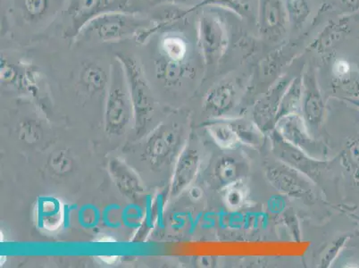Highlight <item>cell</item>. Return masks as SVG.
Segmentation results:
<instances>
[{
  "label": "cell",
  "instance_id": "1",
  "mask_svg": "<svg viewBox=\"0 0 359 268\" xmlns=\"http://www.w3.org/2000/svg\"><path fill=\"white\" fill-rule=\"evenodd\" d=\"M158 29L156 22L142 15L127 11H109L88 22L81 29L77 39L119 42L136 38L137 41L144 42Z\"/></svg>",
  "mask_w": 359,
  "mask_h": 268
},
{
  "label": "cell",
  "instance_id": "2",
  "mask_svg": "<svg viewBox=\"0 0 359 268\" xmlns=\"http://www.w3.org/2000/svg\"><path fill=\"white\" fill-rule=\"evenodd\" d=\"M264 171L270 184L280 194L300 201H314V182L299 170L277 159L267 163Z\"/></svg>",
  "mask_w": 359,
  "mask_h": 268
},
{
  "label": "cell",
  "instance_id": "3",
  "mask_svg": "<svg viewBox=\"0 0 359 268\" xmlns=\"http://www.w3.org/2000/svg\"><path fill=\"white\" fill-rule=\"evenodd\" d=\"M275 130L283 139L306 155L318 160H326L328 149L323 142L314 138L302 114H292L280 117L276 121Z\"/></svg>",
  "mask_w": 359,
  "mask_h": 268
},
{
  "label": "cell",
  "instance_id": "4",
  "mask_svg": "<svg viewBox=\"0 0 359 268\" xmlns=\"http://www.w3.org/2000/svg\"><path fill=\"white\" fill-rule=\"evenodd\" d=\"M112 67V80L107 105V128L114 133L125 129L129 119L130 101L125 71L115 58Z\"/></svg>",
  "mask_w": 359,
  "mask_h": 268
},
{
  "label": "cell",
  "instance_id": "5",
  "mask_svg": "<svg viewBox=\"0 0 359 268\" xmlns=\"http://www.w3.org/2000/svg\"><path fill=\"white\" fill-rule=\"evenodd\" d=\"M130 0H68L65 15L69 21L67 35L76 40L83 26L102 13L125 11Z\"/></svg>",
  "mask_w": 359,
  "mask_h": 268
},
{
  "label": "cell",
  "instance_id": "6",
  "mask_svg": "<svg viewBox=\"0 0 359 268\" xmlns=\"http://www.w3.org/2000/svg\"><path fill=\"white\" fill-rule=\"evenodd\" d=\"M273 154L277 159L299 170L313 182L319 178L324 170L327 168L326 160H318L306 155L304 152L286 142L276 130L269 133Z\"/></svg>",
  "mask_w": 359,
  "mask_h": 268
},
{
  "label": "cell",
  "instance_id": "7",
  "mask_svg": "<svg viewBox=\"0 0 359 268\" xmlns=\"http://www.w3.org/2000/svg\"><path fill=\"white\" fill-rule=\"evenodd\" d=\"M67 0H14L16 18L28 27L41 29L53 22L63 11Z\"/></svg>",
  "mask_w": 359,
  "mask_h": 268
},
{
  "label": "cell",
  "instance_id": "8",
  "mask_svg": "<svg viewBox=\"0 0 359 268\" xmlns=\"http://www.w3.org/2000/svg\"><path fill=\"white\" fill-rule=\"evenodd\" d=\"M198 41L208 63L219 60L228 45L226 32L220 19L210 13L201 15L198 21Z\"/></svg>",
  "mask_w": 359,
  "mask_h": 268
},
{
  "label": "cell",
  "instance_id": "9",
  "mask_svg": "<svg viewBox=\"0 0 359 268\" xmlns=\"http://www.w3.org/2000/svg\"><path fill=\"white\" fill-rule=\"evenodd\" d=\"M116 58L125 71L130 102L133 104L136 114H148L152 107L151 93L138 62L135 58L123 53L116 54Z\"/></svg>",
  "mask_w": 359,
  "mask_h": 268
},
{
  "label": "cell",
  "instance_id": "10",
  "mask_svg": "<svg viewBox=\"0 0 359 268\" xmlns=\"http://www.w3.org/2000/svg\"><path fill=\"white\" fill-rule=\"evenodd\" d=\"M302 116L312 134L318 133L323 126L325 116V102L320 93L313 72H306L302 79Z\"/></svg>",
  "mask_w": 359,
  "mask_h": 268
},
{
  "label": "cell",
  "instance_id": "11",
  "mask_svg": "<svg viewBox=\"0 0 359 268\" xmlns=\"http://www.w3.org/2000/svg\"><path fill=\"white\" fill-rule=\"evenodd\" d=\"M289 84V80L278 81L262 99L255 105L252 112L253 122L264 133H269L275 130L280 100Z\"/></svg>",
  "mask_w": 359,
  "mask_h": 268
},
{
  "label": "cell",
  "instance_id": "12",
  "mask_svg": "<svg viewBox=\"0 0 359 268\" xmlns=\"http://www.w3.org/2000/svg\"><path fill=\"white\" fill-rule=\"evenodd\" d=\"M288 12L283 0H260L259 24L263 36L279 40L286 31Z\"/></svg>",
  "mask_w": 359,
  "mask_h": 268
},
{
  "label": "cell",
  "instance_id": "13",
  "mask_svg": "<svg viewBox=\"0 0 359 268\" xmlns=\"http://www.w3.org/2000/svg\"><path fill=\"white\" fill-rule=\"evenodd\" d=\"M238 90L234 81H225L215 85L208 91L205 107L212 116L219 119L230 113L236 106Z\"/></svg>",
  "mask_w": 359,
  "mask_h": 268
},
{
  "label": "cell",
  "instance_id": "14",
  "mask_svg": "<svg viewBox=\"0 0 359 268\" xmlns=\"http://www.w3.org/2000/svg\"><path fill=\"white\" fill-rule=\"evenodd\" d=\"M246 172L247 166L243 159L236 156L224 155L217 159L213 169V177L217 185L224 189L234 182L241 181Z\"/></svg>",
  "mask_w": 359,
  "mask_h": 268
},
{
  "label": "cell",
  "instance_id": "15",
  "mask_svg": "<svg viewBox=\"0 0 359 268\" xmlns=\"http://www.w3.org/2000/svg\"><path fill=\"white\" fill-rule=\"evenodd\" d=\"M200 166V156L195 150H187L180 159L176 166L174 181H172V194H179L194 181Z\"/></svg>",
  "mask_w": 359,
  "mask_h": 268
},
{
  "label": "cell",
  "instance_id": "16",
  "mask_svg": "<svg viewBox=\"0 0 359 268\" xmlns=\"http://www.w3.org/2000/svg\"><path fill=\"white\" fill-rule=\"evenodd\" d=\"M159 53L169 60L185 62L189 55V43L184 36L176 32H165L159 39Z\"/></svg>",
  "mask_w": 359,
  "mask_h": 268
},
{
  "label": "cell",
  "instance_id": "17",
  "mask_svg": "<svg viewBox=\"0 0 359 268\" xmlns=\"http://www.w3.org/2000/svg\"><path fill=\"white\" fill-rule=\"evenodd\" d=\"M302 79L296 78L290 83L285 93L283 95L276 121L289 114H302Z\"/></svg>",
  "mask_w": 359,
  "mask_h": 268
},
{
  "label": "cell",
  "instance_id": "18",
  "mask_svg": "<svg viewBox=\"0 0 359 268\" xmlns=\"http://www.w3.org/2000/svg\"><path fill=\"white\" fill-rule=\"evenodd\" d=\"M109 81L105 69L100 65L89 62L83 65L80 74L81 84L89 93H97L106 87Z\"/></svg>",
  "mask_w": 359,
  "mask_h": 268
},
{
  "label": "cell",
  "instance_id": "19",
  "mask_svg": "<svg viewBox=\"0 0 359 268\" xmlns=\"http://www.w3.org/2000/svg\"><path fill=\"white\" fill-rule=\"evenodd\" d=\"M212 138L222 149H233L241 145L236 133L227 121H217L207 127Z\"/></svg>",
  "mask_w": 359,
  "mask_h": 268
},
{
  "label": "cell",
  "instance_id": "20",
  "mask_svg": "<svg viewBox=\"0 0 359 268\" xmlns=\"http://www.w3.org/2000/svg\"><path fill=\"white\" fill-rule=\"evenodd\" d=\"M187 71L184 62H177L160 55L156 61V73L158 79L168 84H175Z\"/></svg>",
  "mask_w": 359,
  "mask_h": 268
},
{
  "label": "cell",
  "instance_id": "21",
  "mask_svg": "<svg viewBox=\"0 0 359 268\" xmlns=\"http://www.w3.org/2000/svg\"><path fill=\"white\" fill-rule=\"evenodd\" d=\"M229 123L241 143L253 147H261L263 145L264 133L256 123L244 120L229 121Z\"/></svg>",
  "mask_w": 359,
  "mask_h": 268
},
{
  "label": "cell",
  "instance_id": "22",
  "mask_svg": "<svg viewBox=\"0 0 359 268\" xmlns=\"http://www.w3.org/2000/svg\"><path fill=\"white\" fill-rule=\"evenodd\" d=\"M179 130L170 128L160 134L159 138L153 143L151 152L156 158H165L175 152L179 145Z\"/></svg>",
  "mask_w": 359,
  "mask_h": 268
},
{
  "label": "cell",
  "instance_id": "23",
  "mask_svg": "<svg viewBox=\"0 0 359 268\" xmlns=\"http://www.w3.org/2000/svg\"><path fill=\"white\" fill-rule=\"evenodd\" d=\"M341 159L351 178L359 185V139H352L347 142Z\"/></svg>",
  "mask_w": 359,
  "mask_h": 268
},
{
  "label": "cell",
  "instance_id": "24",
  "mask_svg": "<svg viewBox=\"0 0 359 268\" xmlns=\"http://www.w3.org/2000/svg\"><path fill=\"white\" fill-rule=\"evenodd\" d=\"M224 201L228 207L239 208L245 203L247 199V189L243 184V180L224 188Z\"/></svg>",
  "mask_w": 359,
  "mask_h": 268
},
{
  "label": "cell",
  "instance_id": "25",
  "mask_svg": "<svg viewBox=\"0 0 359 268\" xmlns=\"http://www.w3.org/2000/svg\"><path fill=\"white\" fill-rule=\"evenodd\" d=\"M342 29L344 28H342L341 22H339V25H330L316 41L314 44L316 50L318 51H328L335 43V41L339 40Z\"/></svg>",
  "mask_w": 359,
  "mask_h": 268
},
{
  "label": "cell",
  "instance_id": "26",
  "mask_svg": "<svg viewBox=\"0 0 359 268\" xmlns=\"http://www.w3.org/2000/svg\"><path fill=\"white\" fill-rule=\"evenodd\" d=\"M208 5H218L231 9L240 15L247 16L250 13L249 0H203L195 9Z\"/></svg>",
  "mask_w": 359,
  "mask_h": 268
},
{
  "label": "cell",
  "instance_id": "27",
  "mask_svg": "<svg viewBox=\"0 0 359 268\" xmlns=\"http://www.w3.org/2000/svg\"><path fill=\"white\" fill-rule=\"evenodd\" d=\"M348 238V236L339 237L332 243L331 246L326 250L324 257L322 258L321 264L323 267L331 266L332 262L335 260L336 257L338 256L339 251L342 250V248H344L346 243H347Z\"/></svg>",
  "mask_w": 359,
  "mask_h": 268
},
{
  "label": "cell",
  "instance_id": "28",
  "mask_svg": "<svg viewBox=\"0 0 359 268\" xmlns=\"http://www.w3.org/2000/svg\"><path fill=\"white\" fill-rule=\"evenodd\" d=\"M128 171H126L125 166H123V173H121V174H116V178L117 184H118L119 187L123 189V191L126 192H129V194H133L135 189H137V186H138V182H137L136 179L133 178L132 174H128L127 173Z\"/></svg>",
  "mask_w": 359,
  "mask_h": 268
},
{
  "label": "cell",
  "instance_id": "29",
  "mask_svg": "<svg viewBox=\"0 0 359 268\" xmlns=\"http://www.w3.org/2000/svg\"><path fill=\"white\" fill-rule=\"evenodd\" d=\"M172 5H184L188 6V8L195 11L196 6L200 5L203 0H166Z\"/></svg>",
  "mask_w": 359,
  "mask_h": 268
},
{
  "label": "cell",
  "instance_id": "30",
  "mask_svg": "<svg viewBox=\"0 0 359 268\" xmlns=\"http://www.w3.org/2000/svg\"><path fill=\"white\" fill-rule=\"evenodd\" d=\"M341 3L349 12H355L359 9V0H341Z\"/></svg>",
  "mask_w": 359,
  "mask_h": 268
},
{
  "label": "cell",
  "instance_id": "31",
  "mask_svg": "<svg viewBox=\"0 0 359 268\" xmlns=\"http://www.w3.org/2000/svg\"><path fill=\"white\" fill-rule=\"evenodd\" d=\"M349 102H351L353 105H355V106L359 107V99H351V98H349V99H347Z\"/></svg>",
  "mask_w": 359,
  "mask_h": 268
},
{
  "label": "cell",
  "instance_id": "32",
  "mask_svg": "<svg viewBox=\"0 0 359 268\" xmlns=\"http://www.w3.org/2000/svg\"><path fill=\"white\" fill-rule=\"evenodd\" d=\"M286 1H290V0H286Z\"/></svg>",
  "mask_w": 359,
  "mask_h": 268
}]
</instances>
